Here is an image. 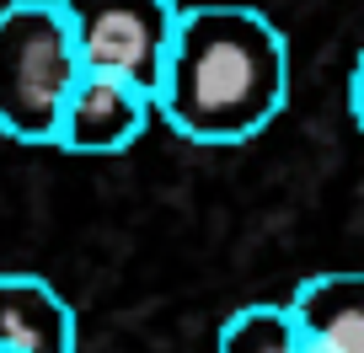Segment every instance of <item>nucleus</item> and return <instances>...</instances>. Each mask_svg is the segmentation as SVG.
Wrapping results in <instances>:
<instances>
[{
    "mask_svg": "<svg viewBox=\"0 0 364 353\" xmlns=\"http://www.w3.org/2000/svg\"><path fill=\"white\" fill-rule=\"evenodd\" d=\"M80 59L54 0L0 6V134L22 145H54V118L75 86Z\"/></svg>",
    "mask_w": 364,
    "mask_h": 353,
    "instance_id": "f03ea898",
    "label": "nucleus"
},
{
    "mask_svg": "<svg viewBox=\"0 0 364 353\" xmlns=\"http://www.w3.org/2000/svg\"><path fill=\"white\" fill-rule=\"evenodd\" d=\"M156 107L139 86L102 70H80L54 118V145L70 156H118L150 129Z\"/></svg>",
    "mask_w": 364,
    "mask_h": 353,
    "instance_id": "20e7f679",
    "label": "nucleus"
},
{
    "mask_svg": "<svg viewBox=\"0 0 364 353\" xmlns=\"http://www.w3.org/2000/svg\"><path fill=\"white\" fill-rule=\"evenodd\" d=\"M289 102V38L252 6H182L156 80V118L193 145H241Z\"/></svg>",
    "mask_w": 364,
    "mask_h": 353,
    "instance_id": "f257e3e1",
    "label": "nucleus"
},
{
    "mask_svg": "<svg viewBox=\"0 0 364 353\" xmlns=\"http://www.w3.org/2000/svg\"><path fill=\"white\" fill-rule=\"evenodd\" d=\"M70 27L80 70H102L156 97L177 27V0H54Z\"/></svg>",
    "mask_w": 364,
    "mask_h": 353,
    "instance_id": "7ed1b4c3",
    "label": "nucleus"
},
{
    "mask_svg": "<svg viewBox=\"0 0 364 353\" xmlns=\"http://www.w3.org/2000/svg\"><path fill=\"white\" fill-rule=\"evenodd\" d=\"M295 321L300 353H364V278L348 268L300 278V289L284 300Z\"/></svg>",
    "mask_w": 364,
    "mask_h": 353,
    "instance_id": "39448f33",
    "label": "nucleus"
},
{
    "mask_svg": "<svg viewBox=\"0 0 364 353\" xmlns=\"http://www.w3.org/2000/svg\"><path fill=\"white\" fill-rule=\"evenodd\" d=\"M215 353H300L295 321H289L284 300H262V305H241L220 321Z\"/></svg>",
    "mask_w": 364,
    "mask_h": 353,
    "instance_id": "0eeeda50",
    "label": "nucleus"
},
{
    "mask_svg": "<svg viewBox=\"0 0 364 353\" xmlns=\"http://www.w3.org/2000/svg\"><path fill=\"white\" fill-rule=\"evenodd\" d=\"M75 305L38 273H0V353H75Z\"/></svg>",
    "mask_w": 364,
    "mask_h": 353,
    "instance_id": "423d86ee",
    "label": "nucleus"
}]
</instances>
